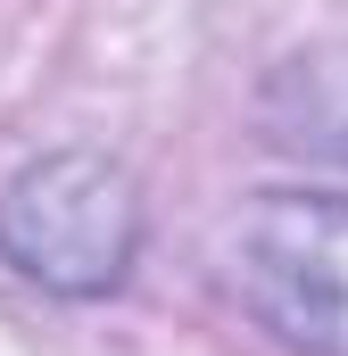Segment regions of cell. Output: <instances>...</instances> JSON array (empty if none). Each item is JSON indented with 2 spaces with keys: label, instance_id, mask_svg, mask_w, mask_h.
<instances>
[{
  "label": "cell",
  "instance_id": "obj_2",
  "mask_svg": "<svg viewBox=\"0 0 348 356\" xmlns=\"http://www.w3.org/2000/svg\"><path fill=\"white\" fill-rule=\"evenodd\" d=\"M224 266L241 307L282 348L348 356V199L340 191H265L232 224Z\"/></svg>",
  "mask_w": 348,
  "mask_h": 356
},
{
  "label": "cell",
  "instance_id": "obj_1",
  "mask_svg": "<svg viewBox=\"0 0 348 356\" xmlns=\"http://www.w3.org/2000/svg\"><path fill=\"white\" fill-rule=\"evenodd\" d=\"M133 249H141V191L100 149H58L0 191V257L58 298L116 290Z\"/></svg>",
  "mask_w": 348,
  "mask_h": 356
}]
</instances>
